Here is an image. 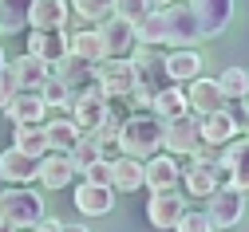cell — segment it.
Wrapping results in <instances>:
<instances>
[{
    "label": "cell",
    "instance_id": "cell-45",
    "mask_svg": "<svg viewBox=\"0 0 249 232\" xmlns=\"http://www.w3.org/2000/svg\"><path fill=\"white\" fill-rule=\"evenodd\" d=\"M0 232H12V228H8V224H0Z\"/></svg>",
    "mask_w": 249,
    "mask_h": 232
},
{
    "label": "cell",
    "instance_id": "cell-17",
    "mask_svg": "<svg viewBox=\"0 0 249 232\" xmlns=\"http://www.w3.org/2000/svg\"><path fill=\"white\" fill-rule=\"evenodd\" d=\"M186 205H182V193H150V201H146V220L154 228H174L182 220Z\"/></svg>",
    "mask_w": 249,
    "mask_h": 232
},
{
    "label": "cell",
    "instance_id": "cell-12",
    "mask_svg": "<svg viewBox=\"0 0 249 232\" xmlns=\"http://www.w3.org/2000/svg\"><path fill=\"white\" fill-rule=\"evenodd\" d=\"M222 170H226V185H233L241 197H249V142L233 138L222 150Z\"/></svg>",
    "mask_w": 249,
    "mask_h": 232
},
{
    "label": "cell",
    "instance_id": "cell-25",
    "mask_svg": "<svg viewBox=\"0 0 249 232\" xmlns=\"http://www.w3.org/2000/svg\"><path fill=\"white\" fill-rule=\"evenodd\" d=\"M44 134H48V154H71L75 142L83 138L71 118H52V122H44Z\"/></svg>",
    "mask_w": 249,
    "mask_h": 232
},
{
    "label": "cell",
    "instance_id": "cell-19",
    "mask_svg": "<svg viewBox=\"0 0 249 232\" xmlns=\"http://www.w3.org/2000/svg\"><path fill=\"white\" fill-rule=\"evenodd\" d=\"M4 114L12 118V126H44L48 107H44L40 91H20V94L12 98V103L4 107Z\"/></svg>",
    "mask_w": 249,
    "mask_h": 232
},
{
    "label": "cell",
    "instance_id": "cell-15",
    "mask_svg": "<svg viewBox=\"0 0 249 232\" xmlns=\"http://www.w3.org/2000/svg\"><path fill=\"white\" fill-rule=\"evenodd\" d=\"M182 185H186V193H194V197H210L217 185H226V170H222V161H210V165L190 161V165L182 170Z\"/></svg>",
    "mask_w": 249,
    "mask_h": 232
},
{
    "label": "cell",
    "instance_id": "cell-33",
    "mask_svg": "<svg viewBox=\"0 0 249 232\" xmlns=\"http://www.w3.org/2000/svg\"><path fill=\"white\" fill-rule=\"evenodd\" d=\"M71 8L83 24H103L115 12V0H71Z\"/></svg>",
    "mask_w": 249,
    "mask_h": 232
},
{
    "label": "cell",
    "instance_id": "cell-27",
    "mask_svg": "<svg viewBox=\"0 0 249 232\" xmlns=\"http://www.w3.org/2000/svg\"><path fill=\"white\" fill-rule=\"evenodd\" d=\"M8 67H12V75H16V87H20V91H40V87L48 83V63H40V59H32V55L12 59Z\"/></svg>",
    "mask_w": 249,
    "mask_h": 232
},
{
    "label": "cell",
    "instance_id": "cell-42",
    "mask_svg": "<svg viewBox=\"0 0 249 232\" xmlns=\"http://www.w3.org/2000/svg\"><path fill=\"white\" fill-rule=\"evenodd\" d=\"M170 4H174V0H146L150 12H162V8H170Z\"/></svg>",
    "mask_w": 249,
    "mask_h": 232
},
{
    "label": "cell",
    "instance_id": "cell-32",
    "mask_svg": "<svg viewBox=\"0 0 249 232\" xmlns=\"http://www.w3.org/2000/svg\"><path fill=\"white\" fill-rule=\"evenodd\" d=\"M28 8H32V0H0V31H4V36L24 31Z\"/></svg>",
    "mask_w": 249,
    "mask_h": 232
},
{
    "label": "cell",
    "instance_id": "cell-7",
    "mask_svg": "<svg viewBox=\"0 0 249 232\" xmlns=\"http://www.w3.org/2000/svg\"><path fill=\"white\" fill-rule=\"evenodd\" d=\"M198 146H202V130H198L194 114H182L174 122H162V150L170 157H190Z\"/></svg>",
    "mask_w": 249,
    "mask_h": 232
},
{
    "label": "cell",
    "instance_id": "cell-5",
    "mask_svg": "<svg viewBox=\"0 0 249 232\" xmlns=\"http://www.w3.org/2000/svg\"><path fill=\"white\" fill-rule=\"evenodd\" d=\"M91 75H95V87L111 98V103H127L131 91H135V67H131V59H99L95 67H91Z\"/></svg>",
    "mask_w": 249,
    "mask_h": 232
},
{
    "label": "cell",
    "instance_id": "cell-26",
    "mask_svg": "<svg viewBox=\"0 0 249 232\" xmlns=\"http://www.w3.org/2000/svg\"><path fill=\"white\" fill-rule=\"evenodd\" d=\"M111 189H115V193H135V189H142V161L119 154V157L111 161Z\"/></svg>",
    "mask_w": 249,
    "mask_h": 232
},
{
    "label": "cell",
    "instance_id": "cell-48",
    "mask_svg": "<svg viewBox=\"0 0 249 232\" xmlns=\"http://www.w3.org/2000/svg\"><path fill=\"white\" fill-rule=\"evenodd\" d=\"M0 193H4V181H0Z\"/></svg>",
    "mask_w": 249,
    "mask_h": 232
},
{
    "label": "cell",
    "instance_id": "cell-28",
    "mask_svg": "<svg viewBox=\"0 0 249 232\" xmlns=\"http://www.w3.org/2000/svg\"><path fill=\"white\" fill-rule=\"evenodd\" d=\"M198 71H202V55H198V51H170V55H166V75H170L174 87L194 83Z\"/></svg>",
    "mask_w": 249,
    "mask_h": 232
},
{
    "label": "cell",
    "instance_id": "cell-39",
    "mask_svg": "<svg viewBox=\"0 0 249 232\" xmlns=\"http://www.w3.org/2000/svg\"><path fill=\"white\" fill-rule=\"evenodd\" d=\"M16 94H20V87H16V75H12V67H4V71H0V107H8Z\"/></svg>",
    "mask_w": 249,
    "mask_h": 232
},
{
    "label": "cell",
    "instance_id": "cell-11",
    "mask_svg": "<svg viewBox=\"0 0 249 232\" xmlns=\"http://www.w3.org/2000/svg\"><path fill=\"white\" fill-rule=\"evenodd\" d=\"M182 181V165L170 154H154L142 161V185H150V193H170Z\"/></svg>",
    "mask_w": 249,
    "mask_h": 232
},
{
    "label": "cell",
    "instance_id": "cell-1",
    "mask_svg": "<svg viewBox=\"0 0 249 232\" xmlns=\"http://www.w3.org/2000/svg\"><path fill=\"white\" fill-rule=\"evenodd\" d=\"M198 40H202V31H198V20H194L190 4H170L162 12H146L135 24V44L139 47L170 44L174 51H194Z\"/></svg>",
    "mask_w": 249,
    "mask_h": 232
},
{
    "label": "cell",
    "instance_id": "cell-47",
    "mask_svg": "<svg viewBox=\"0 0 249 232\" xmlns=\"http://www.w3.org/2000/svg\"><path fill=\"white\" fill-rule=\"evenodd\" d=\"M245 83H249V67H245Z\"/></svg>",
    "mask_w": 249,
    "mask_h": 232
},
{
    "label": "cell",
    "instance_id": "cell-18",
    "mask_svg": "<svg viewBox=\"0 0 249 232\" xmlns=\"http://www.w3.org/2000/svg\"><path fill=\"white\" fill-rule=\"evenodd\" d=\"M68 24V0H32L28 28L32 31H64Z\"/></svg>",
    "mask_w": 249,
    "mask_h": 232
},
{
    "label": "cell",
    "instance_id": "cell-23",
    "mask_svg": "<svg viewBox=\"0 0 249 232\" xmlns=\"http://www.w3.org/2000/svg\"><path fill=\"white\" fill-rule=\"evenodd\" d=\"M75 209L83 217H107L115 209V189H99V185H79L75 189Z\"/></svg>",
    "mask_w": 249,
    "mask_h": 232
},
{
    "label": "cell",
    "instance_id": "cell-38",
    "mask_svg": "<svg viewBox=\"0 0 249 232\" xmlns=\"http://www.w3.org/2000/svg\"><path fill=\"white\" fill-rule=\"evenodd\" d=\"M83 181L87 185H99V189H111V161H95L83 170Z\"/></svg>",
    "mask_w": 249,
    "mask_h": 232
},
{
    "label": "cell",
    "instance_id": "cell-36",
    "mask_svg": "<svg viewBox=\"0 0 249 232\" xmlns=\"http://www.w3.org/2000/svg\"><path fill=\"white\" fill-rule=\"evenodd\" d=\"M146 12H150V8H146V0H115V12H111V16L127 20V24H139Z\"/></svg>",
    "mask_w": 249,
    "mask_h": 232
},
{
    "label": "cell",
    "instance_id": "cell-30",
    "mask_svg": "<svg viewBox=\"0 0 249 232\" xmlns=\"http://www.w3.org/2000/svg\"><path fill=\"white\" fill-rule=\"evenodd\" d=\"M12 150H20L24 157H44L48 154V134H44V126H16L12 130Z\"/></svg>",
    "mask_w": 249,
    "mask_h": 232
},
{
    "label": "cell",
    "instance_id": "cell-22",
    "mask_svg": "<svg viewBox=\"0 0 249 232\" xmlns=\"http://www.w3.org/2000/svg\"><path fill=\"white\" fill-rule=\"evenodd\" d=\"M75 177V165L68 154H44L40 157V185L44 189H68Z\"/></svg>",
    "mask_w": 249,
    "mask_h": 232
},
{
    "label": "cell",
    "instance_id": "cell-2",
    "mask_svg": "<svg viewBox=\"0 0 249 232\" xmlns=\"http://www.w3.org/2000/svg\"><path fill=\"white\" fill-rule=\"evenodd\" d=\"M131 67H135V91H131V103L135 107H150L154 103V94H162L170 83L166 75V55H159L154 47H139L131 51Z\"/></svg>",
    "mask_w": 249,
    "mask_h": 232
},
{
    "label": "cell",
    "instance_id": "cell-46",
    "mask_svg": "<svg viewBox=\"0 0 249 232\" xmlns=\"http://www.w3.org/2000/svg\"><path fill=\"white\" fill-rule=\"evenodd\" d=\"M245 142H249V126H245Z\"/></svg>",
    "mask_w": 249,
    "mask_h": 232
},
{
    "label": "cell",
    "instance_id": "cell-10",
    "mask_svg": "<svg viewBox=\"0 0 249 232\" xmlns=\"http://www.w3.org/2000/svg\"><path fill=\"white\" fill-rule=\"evenodd\" d=\"M99 40H103V59H131L135 51V24L107 16L99 24Z\"/></svg>",
    "mask_w": 249,
    "mask_h": 232
},
{
    "label": "cell",
    "instance_id": "cell-37",
    "mask_svg": "<svg viewBox=\"0 0 249 232\" xmlns=\"http://www.w3.org/2000/svg\"><path fill=\"white\" fill-rule=\"evenodd\" d=\"M174 232H213L206 213H182V220L174 224Z\"/></svg>",
    "mask_w": 249,
    "mask_h": 232
},
{
    "label": "cell",
    "instance_id": "cell-13",
    "mask_svg": "<svg viewBox=\"0 0 249 232\" xmlns=\"http://www.w3.org/2000/svg\"><path fill=\"white\" fill-rule=\"evenodd\" d=\"M186 107H190V114L194 118H210V114H217V110H226V98H222V91H217V83L213 79H194L190 83V91H186Z\"/></svg>",
    "mask_w": 249,
    "mask_h": 232
},
{
    "label": "cell",
    "instance_id": "cell-41",
    "mask_svg": "<svg viewBox=\"0 0 249 232\" xmlns=\"http://www.w3.org/2000/svg\"><path fill=\"white\" fill-rule=\"evenodd\" d=\"M32 232H64V220H59V217H44Z\"/></svg>",
    "mask_w": 249,
    "mask_h": 232
},
{
    "label": "cell",
    "instance_id": "cell-29",
    "mask_svg": "<svg viewBox=\"0 0 249 232\" xmlns=\"http://www.w3.org/2000/svg\"><path fill=\"white\" fill-rule=\"evenodd\" d=\"M150 114L159 118V122H174V118H182V114H190V107H186V91H182V87H166L162 94H154Z\"/></svg>",
    "mask_w": 249,
    "mask_h": 232
},
{
    "label": "cell",
    "instance_id": "cell-49",
    "mask_svg": "<svg viewBox=\"0 0 249 232\" xmlns=\"http://www.w3.org/2000/svg\"><path fill=\"white\" fill-rule=\"evenodd\" d=\"M0 114H4V107H0Z\"/></svg>",
    "mask_w": 249,
    "mask_h": 232
},
{
    "label": "cell",
    "instance_id": "cell-20",
    "mask_svg": "<svg viewBox=\"0 0 249 232\" xmlns=\"http://www.w3.org/2000/svg\"><path fill=\"white\" fill-rule=\"evenodd\" d=\"M24 55H32V59H40V63L52 67V63H59L68 55V31H32Z\"/></svg>",
    "mask_w": 249,
    "mask_h": 232
},
{
    "label": "cell",
    "instance_id": "cell-34",
    "mask_svg": "<svg viewBox=\"0 0 249 232\" xmlns=\"http://www.w3.org/2000/svg\"><path fill=\"white\" fill-rule=\"evenodd\" d=\"M68 157H71V165H75V173H83L87 165L103 161V154H99V142H95V138H87V134H83V138L75 142V150H71Z\"/></svg>",
    "mask_w": 249,
    "mask_h": 232
},
{
    "label": "cell",
    "instance_id": "cell-14",
    "mask_svg": "<svg viewBox=\"0 0 249 232\" xmlns=\"http://www.w3.org/2000/svg\"><path fill=\"white\" fill-rule=\"evenodd\" d=\"M36 177H40V161H36V157H24V154L12 150V146L0 154V181H4V185L20 189V185L36 181Z\"/></svg>",
    "mask_w": 249,
    "mask_h": 232
},
{
    "label": "cell",
    "instance_id": "cell-31",
    "mask_svg": "<svg viewBox=\"0 0 249 232\" xmlns=\"http://www.w3.org/2000/svg\"><path fill=\"white\" fill-rule=\"evenodd\" d=\"M213 83H217V91H222V98H226V107H230V103H241V98H249L245 67H226V71L217 75Z\"/></svg>",
    "mask_w": 249,
    "mask_h": 232
},
{
    "label": "cell",
    "instance_id": "cell-16",
    "mask_svg": "<svg viewBox=\"0 0 249 232\" xmlns=\"http://www.w3.org/2000/svg\"><path fill=\"white\" fill-rule=\"evenodd\" d=\"M48 75L64 83V87L71 91V98H75L79 91H87L91 83H95V75H91V63H83V59H75V55H64L59 63H52V67H48Z\"/></svg>",
    "mask_w": 249,
    "mask_h": 232
},
{
    "label": "cell",
    "instance_id": "cell-6",
    "mask_svg": "<svg viewBox=\"0 0 249 232\" xmlns=\"http://www.w3.org/2000/svg\"><path fill=\"white\" fill-rule=\"evenodd\" d=\"M103 118H107V94L91 83L87 91H79L75 98H71V122H75V130L79 134H95V130L103 126Z\"/></svg>",
    "mask_w": 249,
    "mask_h": 232
},
{
    "label": "cell",
    "instance_id": "cell-44",
    "mask_svg": "<svg viewBox=\"0 0 249 232\" xmlns=\"http://www.w3.org/2000/svg\"><path fill=\"white\" fill-rule=\"evenodd\" d=\"M8 67V59H4V47H0V71H4Z\"/></svg>",
    "mask_w": 249,
    "mask_h": 232
},
{
    "label": "cell",
    "instance_id": "cell-40",
    "mask_svg": "<svg viewBox=\"0 0 249 232\" xmlns=\"http://www.w3.org/2000/svg\"><path fill=\"white\" fill-rule=\"evenodd\" d=\"M190 157H194L198 165H210V161H222V154H217V146H206V142H202V146H198V150H194Z\"/></svg>",
    "mask_w": 249,
    "mask_h": 232
},
{
    "label": "cell",
    "instance_id": "cell-3",
    "mask_svg": "<svg viewBox=\"0 0 249 232\" xmlns=\"http://www.w3.org/2000/svg\"><path fill=\"white\" fill-rule=\"evenodd\" d=\"M162 150V122L154 114H131L119 130V154L123 157H135V161H146Z\"/></svg>",
    "mask_w": 249,
    "mask_h": 232
},
{
    "label": "cell",
    "instance_id": "cell-8",
    "mask_svg": "<svg viewBox=\"0 0 249 232\" xmlns=\"http://www.w3.org/2000/svg\"><path fill=\"white\" fill-rule=\"evenodd\" d=\"M206 201H210V205H206V217H210L213 228H233V224H241V217H245V197H241L233 185H217Z\"/></svg>",
    "mask_w": 249,
    "mask_h": 232
},
{
    "label": "cell",
    "instance_id": "cell-35",
    "mask_svg": "<svg viewBox=\"0 0 249 232\" xmlns=\"http://www.w3.org/2000/svg\"><path fill=\"white\" fill-rule=\"evenodd\" d=\"M40 98H44V107H48V110H52V107H55V110H64V107L71 110V91L59 83V79H52V75H48V83L40 87Z\"/></svg>",
    "mask_w": 249,
    "mask_h": 232
},
{
    "label": "cell",
    "instance_id": "cell-4",
    "mask_svg": "<svg viewBox=\"0 0 249 232\" xmlns=\"http://www.w3.org/2000/svg\"><path fill=\"white\" fill-rule=\"evenodd\" d=\"M44 217H48L44 213V197L36 189L20 185V189H4L0 193V224H8L12 232H20V228L32 232Z\"/></svg>",
    "mask_w": 249,
    "mask_h": 232
},
{
    "label": "cell",
    "instance_id": "cell-24",
    "mask_svg": "<svg viewBox=\"0 0 249 232\" xmlns=\"http://www.w3.org/2000/svg\"><path fill=\"white\" fill-rule=\"evenodd\" d=\"M68 55L83 59V63H95L103 59V40H99V28H79V31H68Z\"/></svg>",
    "mask_w": 249,
    "mask_h": 232
},
{
    "label": "cell",
    "instance_id": "cell-43",
    "mask_svg": "<svg viewBox=\"0 0 249 232\" xmlns=\"http://www.w3.org/2000/svg\"><path fill=\"white\" fill-rule=\"evenodd\" d=\"M64 232H91L87 224H64Z\"/></svg>",
    "mask_w": 249,
    "mask_h": 232
},
{
    "label": "cell",
    "instance_id": "cell-21",
    "mask_svg": "<svg viewBox=\"0 0 249 232\" xmlns=\"http://www.w3.org/2000/svg\"><path fill=\"white\" fill-rule=\"evenodd\" d=\"M198 130H202V142H206V146H217V150L230 146V142L241 134L230 110H217V114H210V118H198Z\"/></svg>",
    "mask_w": 249,
    "mask_h": 232
},
{
    "label": "cell",
    "instance_id": "cell-9",
    "mask_svg": "<svg viewBox=\"0 0 249 232\" xmlns=\"http://www.w3.org/2000/svg\"><path fill=\"white\" fill-rule=\"evenodd\" d=\"M190 12H194V20H198L202 40H210V36H222V31L230 28V20H233V0H190Z\"/></svg>",
    "mask_w": 249,
    "mask_h": 232
}]
</instances>
